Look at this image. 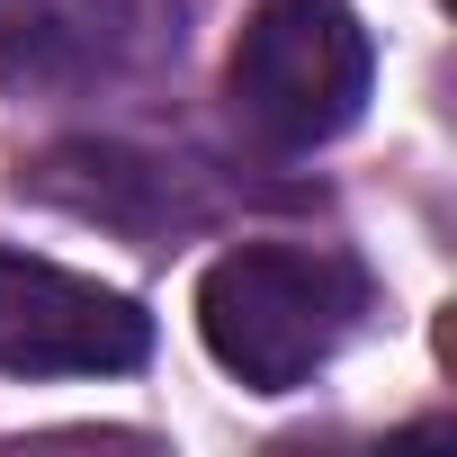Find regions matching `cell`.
I'll return each instance as SVG.
<instances>
[{"label": "cell", "instance_id": "1", "mask_svg": "<svg viewBox=\"0 0 457 457\" xmlns=\"http://www.w3.org/2000/svg\"><path fill=\"white\" fill-rule=\"evenodd\" d=\"M359 305H368V278L341 252L243 243V252H224L197 278V341L252 395H287L350 341Z\"/></svg>", "mask_w": 457, "mask_h": 457}, {"label": "cell", "instance_id": "2", "mask_svg": "<svg viewBox=\"0 0 457 457\" xmlns=\"http://www.w3.org/2000/svg\"><path fill=\"white\" fill-rule=\"evenodd\" d=\"M368 81H377V46L350 0H261L243 19L234 72H224L234 117L270 153H314L350 135L368 108Z\"/></svg>", "mask_w": 457, "mask_h": 457}, {"label": "cell", "instance_id": "3", "mask_svg": "<svg viewBox=\"0 0 457 457\" xmlns=\"http://www.w3.org/2000/svg\"><path fill=\"white\" fill-rule=\"evenodd\" d=\"M153 359V314L81 270L0 243V368L10 377H126Z\"/></svg>", "mask_w": 457, "mask_h": 457}]
</instances>
